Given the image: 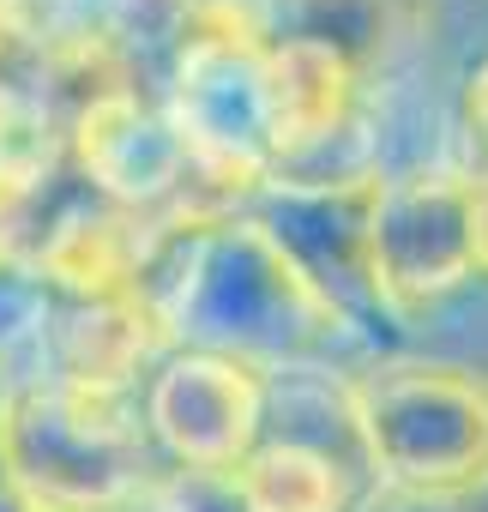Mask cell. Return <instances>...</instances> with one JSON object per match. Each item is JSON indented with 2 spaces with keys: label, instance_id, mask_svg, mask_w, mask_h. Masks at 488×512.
<instances>
[{
  "label": "cell",
  "instance_id": "6da1fadb",
  "mask_svg": "<svg viewBox=\"0 0 488 512\" xmlns=\"http://www.w3.org/2000/svg\"><path fill=\"white\" fill-rule=\"evenodd\" d=\"M133 296L169 344L235 356L260 374L314 356L350 326V314L290 260L266 217L235 211L157 217Z\"/></svg>",
  "mask_w": 488,
  "mask_h": 512
},
{
  "label": "cell",
  "instance_id": "7a4b0ae2",
  "mask_svg": "<svg viewBox=\"0 0 488 512\" xmlns=\"http://www.w3.org/2000/svg\"><path fill=\"white\" fill-rule=\"evenodd\" d=\"M163 115L187 145V193L181 211H235L272 175L266 133V37L248 0H205L181 49L169 55Z\"/></svg>",
  "mask_w": 488,
  "mask_h": 512
},
{
  "label": "cell",
  "instance_id": "3957f363",
  "mask_svg": "<svg viewBox=\"0 0 488 512\" xmlns=\"http://www.w3.org/2000/svg\"><path fill=\"white\" fill-rule=\"evenodd\" d=\"M368 470L398 494L488 488V374L464 362H380L338 386Z\"/></svg>",
  "mask_w": 488,
  "mask_h": 512
},
{
  "label": "cell",
  "instance_id": "277c9868",
  "mask_svg": "<svg viewBox=\"0 0 488 512\" xmlns=\"http://www.w3.org/2000/svg\"><path fill=\"white\" fill-rule=\"evenodd\" d=\"M7 464L31 512H121L151 494L139 410L61 380L7 392Z\"/></svg>",
  "mask_w": 488,
  "mask_h": 512
},
{
  "label": "cell",
  "instance_id": "5b68a950",
  "mask_svg": "<svg viewBox=\"0 0 488 512\" xmlns=\"http://www.w3.org/2000/svg\"><path fill=\"white\" fill-rule=\"evenodd\" d=\"M464 181L470 169L434 163L410 175H380L368 229H362V272L368 296L392 314L434 308L458 284H470V229H464Z\"/></svg>",
  "mask_w": 488,
  "mask_h": 512
},
{
  "label": "cell",
  "instance_id": "8992f818",
  "mask_svg": "<svg viewBox=\"0 0 488 512\" xmlns=\"http://www.w3.org/2000/svg\"><path fill=\"white\" fill-rule=\"evenodd\" d=\"M145 440H157L187 470H235L260 446L266 428V374L211 356V350H175L145 380Z\"/></svg>",
  "mask_w": 488,
  "mask_h": 512
},
{
  "label": "cell",
  "instance_id": "52a82bcc",
  "mask_svg": "<svg viewBox=\"0 0 488 512\" xmlns=\"http://www.w3.org/2000/svg\"><path fill=\"white\" fill-rule=\"evenodd\" d=\"M67 151L79 157L97 199L121 211H139V217L151 205L181 211L187 199V145L163 115V103H151L145 91H115L79 109L67 127Z\"/></svg>",
  "mask_w": 488,
  "mask_h": 512
},
{
  "label": "cell",
  "instance_id": "ba28073f",
  "mask_svg": "<svg viewBox=\"0 0 488 512\" xmlns=\"http://www.w3.org/2000/svg\"><path fill=\"white\" fill-rule=\"evenodd\" d=\"M151 229H157V217L121 211L109 199H79V205L55 211L43 241L31 253H19V260L49 296L61 290L67 302H109V296H133Z\"/></svg>",
  "mask_w": 488,
  "mask_h": 512
},
{
  "label": "cell",
  "instance_id": "9c48e42d",
  "mask_svg": "<svg viewBox=\"0 0 488 512\" xmlns=\"http://www.w3.org/2000/svg\"><path fill=\"white\" fill-rule=\"evenodd\" d=\"M163 344L169 338H163V326L151 320V308L139 296H109V302L49 308V326L37 338V356H43V380L127 398L133 380L157 362Z\"/></svg>",
  "mask_w": 488,
  "mask_h": 512
},
{
  "label": "cell",
  "instance_id": "30bf717a",
  "mask_svg": "<svg viewBox=\"0 0 488 512\" xmlns=\"http://www.w3.org/2000/svg\"><path fill=\"white\" fill-rule=\"evenodd\" d=\"M248 13L266 43H320L356 79H368L422 43L434 0H248Z\"/></svg>",
  "mask_w": 488,
  "mask_h": 512
},
{
  "label": "cell",
  "instance_id": "8fae6325",
  "mask_svg": "<svg viewBox=\"0 0 488 512\" xmlns=\"http://www.w3.org/2000/svg\"><path fill=\"white\" fill-rule=\"evenodd\" d=\"M235 482H241L248 512H350L344 464L302 434L260 440L235 464Z\"/></svg>",
  "mask_w": 488,
  "mask_h": 512
},
{
  "label": "cell",
  "instance_id": "7c38bea8",
  "mask_svg": "<svg viewBox=\"0 0 488 512\" xmlns=\"http://www.w3.org/2000/svg\"><path fill=\"white\" fill-rule=\"evenodd\" d=\"M61 151H67V127L31 91V73L7 79L0 85V175H7L13 187H25V193H43V181L55 175Z\"/></svg>",
  "mask_w": 488,
  "mask_h": 512
},
{
  "label": "cell",
  "instance_id": "4fadbf2b",
  "mask_svg": "<svg viewBox=\"0 0 488 512\" xmlns=\"http://www.w3.org/2000/svg\"><path fill=\"white\" fill-rule=\"evenodd\" d=\"M205 7V0H85V19L145 73V61H163L181 49L193 13Z\"/></svg>",
  "mask_w": 488,
  "mask_h": 512
},
{
  "label": "cell",
  "instance_id": "5bb4252c",
  "mask_svg": "<svg viewBox=\"0 0 488 512\" xmlns=\"http://www.w3.org/2000/svg\"><path fill=\"white\" fill-rule=\"evenodd\" d=\"M151 512H248L235 470H187L175 464L163 482H151Z\"/></svg>",
  "mask_w": 488,
  "mask_h": 512
},
{
  "label": "cell",
  "instance_id": "9a60e30c",
  "mask_svg": "<svg viewBox=\"0 0 488 512\" xmlns=\"http://www.w3.org/2000/svg\"><path fill=\"white\" fill-rule=\"evenodd\" d=\"M464 229H470V278H488V169L464 181Z\"/></svg>",
  "mask_w": 488,
  "mask_h": 512
},
{
  "label": "cell",
  "instance_id": "2e32d148",
  "mask_svg": "<svg viewBox=\"0 0 488 512\" xmlns=\"http://www.w3.org/2000/svg\"><path fill=\"white\" fill-rule=\"evenodd\" d=\"M37 193L13 187L7 175H0V266H13L19 260V235H25V211H31Z\"/></svg>",
  "mask_w": 488,
  "mask_h": 512
},
{
  "label": "cell",
  "instance_id": "e0dca14e",
  "mask_svg": "<svg viewBox=\"0 0 488 512\" xmlns=\"http://www.w3.org/2000/svg\"><path fill=\"white\" fill-rule=\"evenodd\" d=\"M7 392H13V380L0 374V512H31L19 482H13V464H7Z\"/></svg>",
  "mask_w": 488,
  "mask_h": 512
},
{
  "label": "cell",
  "instance_id": "ac0fdd59",
  "mask_svg": "<svg viewBox=\"0 0 488 512\" xmlns=\"http://www.w3.org/2000/svg\"><path fill=\"white\" fill-rule=\"evenodd\" d=\"M362 512H464L458 500H428V494H398V488H380Z\"/></svg>",
  "mask_w": 488,
  "mask_h": 512
},
{
  "label": "cell",
  "instance_id": "d6986e66",
  "mask_svg": "<svg viewBox=\"0 0 488 512\" xmlns=\"http://www.w3.org/2000/svg\"><path fill=\"white\" fill-rule=\"evenodd\" d=\"M464 121H470V133L488 145V61L470 73V85H464Z\"/></svg>",
  "mask_w": 488,
  "mask_h": 512
},
{
  "label": "cell",
  "instance_id": "ffe728a7",
  "mask_svg": "<svg viewBox=\"0 0 488 512\" xmlns=\"http://www.w3.org/2000/svg\"><path fill=\"white\" fill-rule=\"evenodd\" d=\"M0 43H31V31H25V7H19V0H0Z\"/></svg>",
  "mask_w": 488,
  "mask_h": 512
}]
</instances>
